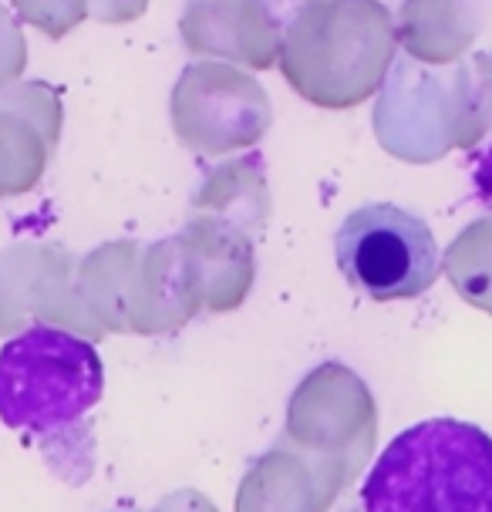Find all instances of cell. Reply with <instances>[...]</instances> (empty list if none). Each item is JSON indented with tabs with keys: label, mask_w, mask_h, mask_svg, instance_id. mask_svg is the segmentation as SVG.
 <instances>
[{
	"label": "cell",
	"mask_w": 492,
	"mask_h": 512,
	"mask_svg": "<svg viewBox=\"0 0 492 512\" xmlns=\"http://www.w3.org/2000/svg\"><path fill=\"white\" fill-rule=\"evenodd\" d=\"M11 4L24 24L38 27L51 41L68 38L81 21L91 17L88 0H11Z\"/></svg>",
	"instance_id": "7c38bea8"
},
{
	"label": "cell",
	"mask_w": 492,
	"mask_h": 512,
	"mask_svg": "<svg viewBox=\"0 0 492 512\" xmlns=\"http://www.w3.org/2000/svg\"><path fill=\"white\" fill-rule=\"evenodd\" d=\"M169 118L176 139L196 155H230L253 149L270 132L273 108L267 88L230 61L186 64L172 88Z\"/></svg>",
	"instance_id": "8992f818"
},
{
	"label": "cell",
	"mask_w": 492,
	"mask_h": 512,
	"mask_svg": "<svg viewBox=\"0 0 492 512\" xmlns=\"http://www.w3.org/2000/svg\"><path fill=\"white\" fill-rule=\"evenodd\" d=\"M337 267L371 300L422 297L442 273V250L422 216L395 203L361 206L337 226Z\"/></svg>",
	"instance_id": "5b68a950"
},
{
	"label": "cell",
	"mask_w": 492,
	"mask_h": 512,
	"mask_svg": "<svg viewBox=\"0 0 492 512\" xmlns=\"http://www.w3.org/2000/svg\"><path fill=\"white\" fill-rule=\"evenodd\" d=\"M193 213L226 219L246 233L263 230L270 216V186L260 155H243L209 172L193 196Z\"/></svg>",
	"instance_id": "8fae6325"
},
{
	"label": "cell",
	"mask_w": 492,
	"mask_h": 512,
	"mask_svg": "<svg viewBox=\"0 0 492 512\" xmlns=\"http://www.w3.org/2000/svg\"><path fill=\"white\" fill-rule=\"evenodd\" d=\"M61 139V98L44 81L0 91V199L31 192Z\"/></svg>",
	"instance_id": "ba28073f"
},
{
	"label": "cell",
	"mask_w": 492,
	"mask_h": 512,
	"mask_svg": "<svg viewBox=\"0 0 492 512\" xmlns=\"http://www.w3.org/2000/svg\"><path fill=\"white\" fill-rule=\"evenodd\" d=\"M492 128V54L452 71H428L408 58L391 64L375 105L381 149L402 162H435L472 149Z\"/></svg>",
	"instance_id": "3957f363"
},
{
	"label": "cell",
	"mask_w": 492,
	"mask_h": 512,
	"mask_svg": "<svg viewBox=\"0 0 492 512\" xmlns=\"http://www.w3.org/2000/svg\"><path fill=\"white\" fill-rule=\"evenodd\" d=\"M91 17L102 24H129L139 21L149 7V0H88Z\"/></svg>",
	"instance_id": "5bb4252c"
},
{
	"label": "cell",
	"mask_w": 492,
	"mask_h": 512,
	"mask_svg": "<svg viewBox=\"0 0 492 512\" xmlns=\"http://www.w3.org/2000/svg\"><path fill=\"white\" fill-rule=\"evenodd\" d=\"M395 48V17L381 0H300L277 68L304 102L344 112L385 85Z\"/></svg>",
	"instance_id": "6da1fadb"
},
{
	"label": "cell",
	"mask_w": 492,
	"mask_h": 512,
	"mask_svg": "<svg viewBox=\"0 0 492 512\" xmlns=\"http://www.w3.org/2000/svg\"><path fill=\"white\" fill-rule=\"evenodd\" d=\"M186 243L193 246L199 267L206 277V300L213 310H230L246 297L253 280V246L250 233L226 219L193 213L179 230Z\"/></svg>",
	"instance_id": "9c48e42d"
},
{
	"label": "cell",
	"mask_w": 492,
	"mask_h": 512,
	"mask_svg": "<svg viewBox=\"0 0 492 512\" xmlns=\"http://www.w3.org/2000/svg\"><path fill=\"white\" fill-rule=\"evenodd\" d=\"M479 31L472 0H405L398 11V44L428 68L452 64Z\"/></svg>",
	"instance_id": "30bf717a"
},
{
	"label": "cell",
	"mask_w": 492,
	"mask_h": 512,
	"mask_svg": "<svg viewBox=\"0 0 492 512\" xmlns=\"http://www.w3.org/2000/svg\"><path fill=\"white\" fill-rule=\"evenodd\" d=\"M364 512H492V435L462 418H428L378 455Z\"/></svg>",
	"instance_id": "7a4b0ae2"
},
{
	"label": "cell",
	"mask_w": 492,
	"mask_h": 512,
	"mask_svg": "<svg viewBox=\"0 0 492 512\" xmlns=\"http://www.w3.org/2000/svg\"><path fill=\"white\" fill-rule=\"evenodd\" d=\"M179 38L196 58L267 71L280 64L284 21L270 0H186Z\"/></svg>",
	"instance_id": "52a82bcc"
},
{
	"label": "cell",
	"mask_w": 492,
	"mask_h": 512,
	"mask_svg": "<svg viewBox=\"0 0 492 512\" xmlns=\"http://www.w3.org/2000/svg\"><path fill=\"white\" fill-rule=\"evenodd\" d=\"M105 364L85 337L38 324L0 347V422L58 432L102 401Z\"/></svg>",
	"instance_id": "277c9868"
},
{
	"label": "cell",
	"mask_w": 492,
	"mask_h": 512,
	"mask_svg": "<svg viewBox=\"0 0 492 512\" xmlns=\"http://www.w3.org/2000/svg\"><path fill=\"white\" fill-rule=\"evenodd\" d=\"M27 68V41L17 17L0 4V91H7Z\"/></svg>",
	"instance_id": "4fadbf2b"
}]
</instances>
